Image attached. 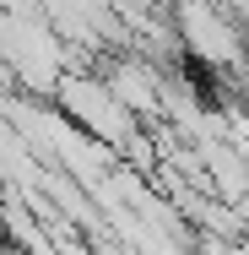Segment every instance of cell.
<instances>
[{
    "label": "cell",
    "instance_id": "1",
    "mask_svg": "<svg viewBox=\"0 0 249 255\" xmlns=\"http://www.w3.org/2000/svg\"><path fill=\"white\" fill-rule=\"evenodd\" d=\"M173 33H179V44L184 54L206 65V71H228V65H244V33H239V22L222 11V0H173Z\"/></svg>",
    "mask_w": 249,
    "mask_h": 255
},
{
    "label": "cell",
    "instance_id": "2",
    "mask_svg": "<svg viewBox=\"0 0 249 255\" xmlns=\"http://www.w3.org/2000/svg\"><path fill=\"white\" fill-rule=\"evenodd\" d=\"M60 109H65V120H76L87 136H98L103 147L125 141L130 125H136V114L125 109V98H119L108 82H98V76H65V82H60Z\"/></svg>",
    "mask_w": 249,
    "mask_h": 255
}]
</instances>
